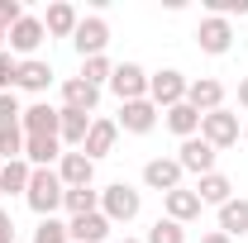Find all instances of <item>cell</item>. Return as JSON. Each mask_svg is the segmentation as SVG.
<instances>
[{
	"mask_svg": "<svg viewBox=\"0 0 248 243\" xmlns=\"http://www.w3.org/2000/svg\"><path fill=\"white\" fill-rule=\"evenodd\" d=\"M19 81V58L15 53H0V91H10Z\"/></svg>",
	"mask_w": 248,
	"mask_h": 243,
	"instance_id": "cell-33",
	"label": "cell"
},
{
	"mask_svg": "<svg viewBox=\"0 0 248 243\" xmlns=\"http://www.w3.org/2000/svg\"><path fill=\"white\" fill-rule=\"evenodd\" d=\"M29 177H33V167L19 157V162H5L0 167V191H29Z\"/></svg>",
	"mask_w": 248,
	"mask_h": 243,
	"instance_id": "cell-27",
	"label": "cell"
},
{
	"mask_svg": "<svg viewBox=\"0 0 248 243\" xmlns=\"http://www.w3.org/2000/svg\"><path fill=\"white\" fill-rule=\"evenodd\" d=\"M196 214H201V196H196V191H182V186L167 191V219H172V224H186V219H196Z\"/></svg>",
	"mask_w": 248,
	"mask_h": 243,
	"instance_id": "cell-19",
	"label": "cell"
},
{
	"mask_svg": "<svg viewBox=\"0 0 248 243\" xmlns=\"http://www.w3.org/2000/svg\"><path fill=\"white\" fill-rule=\"evenodd\" d=\"M19 19H24V10H19V0H0V24H5V29H15Z\"/></svg>",
	"mask_w": 248,
	"mask_h": 243,
	"instance_id": "cell-34",
	"label": "cell"
},
{
	"mask_svg": "<svg viewBox=\"0 0 248 243\" xmlns=\"http://www.w3.org/2000/svg\"><path fill=\"white\" fill-rule=\"evenodd\" d=\"M24 162H38V167L62 162V138L58 134H24Z\"/></svg>",
	"mask_w": 248,
	"mask_h": 243,
	"instance_id": "cell-12",
	"label": "cell"
},
{
	"mask_svg": "<svg viewBox=\"0 0 248 243\" xmlns=\"http://www.w3.org/2000/svg\"><path fill=\"white\" fill-rule=\"evenodd\" d=\"M186 105L201 110V115L224 110V86H219L215 76H196V81H186Z\"/></svg>",
	"mask_w": 248,
	"mask_h": 243,
	"instance_id": "cell-6",
	"label": "cell"
},
{
	"mask_svg": "<svg viewBox=\"0 0 248 243\" xmlns=\"http://www.w3.org/2000/svg\"><path fill=\"white\" fill-rule=\"evenodd\" d=\"M219 234H229V239L248 234V200H229V205H219Z\"/></svg>",
	"mask_w": 248,
	"mask_h": 243,
	"instance_id": "cell-23",
	"label": "cell"
},
{
	"mask_svg": "<svg viewBox=\"0 0 248 243\" xmlns=\"http://www.w3.org/2000/svg\"><path fill=\"white\" fill-rule=\"evenodd\" d=\"M100 214H105L110 224H115V219H124V224H129V219L139 214V191H129L124 182L105 186V191H100Z\"/></svg>",
	"mask_w": 248,
	"mask_h": 243,
	"instance_id": "cell-4",
	"label": "cell"
},
{
	"mask_svg": "<svg viewBox=\"0 0 248 243\" xmlns=\"http://www.w3.org/2000/svg\"><path fill=\"white\" fill-rule=\"evenodd\" d=\"M33 243H72V234H67V224H58V219H43L33 229Z\"/></svg>",
	"mask_w": 248,
	"mask_h": 243,
	"instance_id": "cell-31",
	"label": "cell"
},
{
	"mask_svg": "<svg viewBox=\"0 0 248 243\" xmlns=\"http://www.w3.org/2000/svg\"><path fill=\"white\" fill-rule=\"evenodd\" d=\"M100 91H95L91 81H81V76H67L62 81V110H81V115H91Z\"/></svg>",
	"mask_w": 248,
	"mask_h": 243,
	"instance_id": "cell-13",
	"label": "cell"
},
{
	"mask_svg": "<svg viewBox=\"0 0 248 243\" xmlns=\"http://www.w3.org/2000/svg\"><path fill=\"white\" fill-rule=\"evenodd\" d=\"M182 172H196V177H205V172H215V148L205 143V138H182Z\"/></svg>",
	"mask_w": 248,
	"mask_h": 243,
	"instance_id": "cell-10",
	"label": "cell"
},
{
	"mask_svg": "<svg viewBox=\"0 0 248 243\" xmlns=\"http://www.w3.org/2000/svg\"><path fill=\"white\" fill-rule=\"evenodd\" d=\"M62 196H67V186H62L58 172H53V167H33L29 191H24V200H29L33 210L43 214V219H53V210L62 205Z\"/></svg>",
	"mask_w": 248,
	"mask_h": 243,
	"instance_id": "cell-1",
	"label": "cell"
},
{
	"mask_svg": "<svg viewBox=\"0 0 248 243\" xmlns=\"http://www.w3.org/2000/svg\"><path fill=\"white\" fill-rule=\"evenodd\" d=\"M0 157H5V162H19V157H24V129H19V124L0 129Z\"/></svg>",
	"mask_w": 248,
	"mask_h": 243,
	"instance_id": "cell-29",
	"label": "cell"
},
{
	"mask_svg": "<svg viewBox=\"0 0 248 243\" xmlns=\"http://www.w3.org/2000/svg\"><path fill=\"white\" fill-rule=\"evenodd\" d=\"M62 205L72 210V219L95 214V210H100V191H91V186H77V191H67V196H62Z\"/></svg>",
	"mask_w": 248,
	"mask_h": 243,
	"instance_id": "cell-25",
	"label": "cell"
},
{
	"mask_svg": "<svg viewBox=\"0 0 248 243\" xmlns=\"http://www.w3.org/2000/svg\"><path fill=\"white\" fill-rule=\"evenodd\" d=\"M148 100L153 105H182L186 100V76L182 72H157V76H148Z\"/></svg>",
	"mask_w": 248,
	"mask_h": 243,
	"instance_id": "cell-7",
	"label": "cell"
},
{
	"mask_svg": "<svg viewBox=\"0 0 248 243\" xmlns=\"http://www.w3.org/2000/svg\"><path fill=\"white\" fill-rule=\"evenodd\" d=\"M19 100H15V91H0V129H10V124H19Z\"/></svg>",
	"mask_w": 248,
	"mask_h": 243,
	"instance_id": "cell-32",
	"label": "cell"
},
{
	"mask_svg": "<svg viewBox=\"0 0 248 243\" xmlns=\"http://www.w3.org/2000/svg\"><path fill=\"white\" fill-rule=\"evenodd\" d=\"M215 15L229 19V15H248V0H215Z\"/></svg>",
	"mask_w": 248,
	"mask_h": 243,
	"instance_id": "cell-35",
	"label": "cell"
},
{
	"mask_svg": "<svg viewBox=\"0 0 248 243\" xmlns=\"http://www.w3.org/2000/svg\"><path fill=\"white\" fill-rule=\"evenodd\" d=\"M110 86H115V95H120L124 105H129V100H143V91H148V72H143L139 62H120L115 76H110Z\"/></svg>",
	"mask_w": 248,
	"mask_h": 243,
	"instance_id": "cell-5",
	"label": "cell"
},
{
	"mask_svg": "<svg viewBox=\"0 0 248 243\" xmlns=\"http://www.w3.org/2000/svg\"><path fill=\"white\" fill-rule=\"evenodd\" d=\"M201 138L210 143V148H229V143H239V115H229V110H210V115H201Z\"/></svg>",
	"mask_w": 248,
	"mask_h": 243,
	"instance_id": "cell-2",
	"label": "cell"
},
{
	"mask_svg": "<svg viewBox=\"0 0 248 243\" xmlns=\"http://www.w3.org/2000/svg\"><path fill=\"white\" fill-rule=\"evenodd\" d=\"M143 243H186V234H182V224H172V219H157L153 229H148V239Z\"/></svg>",
	"mask_w": 248,
	"mask_h": 243,
	"instance_id": "cell-30",
	"label": "cell"
},
{
	"mask_svg": "<svg viewBox=\"0 0 248 243\" xmlns=\"http://www.w3.org/2000/svg\"><path fill=\"white\" fill-rule=\"evenodd\" d=\"M77 24H81V19H77V10H72V5H48V19H43V29L48 33H77Z\"/></svg>",
	"mask_w": 248,
	"mask_h": 243,
	"instance_id": "cell-26",
	"label": "cell"
},
{
	"mask_svg": "<svg viewBox=\"0 0 248 243\" xmlns=\"http://www.w3.org/2000/svg\"><path fill=\"white\" fill-rule=\"evenodd\" d=\"M201 243H234V239H229V234H219V229H210V234H205Z\"/></svg>",
	"mask_w": 248,
	"mask_h": 243,
	"instance_id": "cell-37",
	"label": "cell"
},
{
	"mask_svg": "<svg viewBox=\"0 0 248 243\" xmlns=\"http://www.w3.org/2000/svg\"><path fill=\"white\" fill-rule=\"evenodd\" d=\"M143 182L153 186V191H162V196L177 191V186H182V162H177V157H153V162L143 167Z\"/></svg>",
	"mask_w": 248,
	"mask_h": 243,
	"instance_id": "cell-11",
	"label": "cell"
},
{
	"mask_svg": "<svg viewBox=\"0 0 248 243\" xmlns=\"http://www.w3.org/2000/svg\"><path fill=\"white\" fill-rule=\"evenodd\" d=\"M86 134H91V115H81V110H62V120H58V138L62 143H86Z\"/></svg>",
	"mask_w": 248,
	"mask_h": 243,
	"instance_id": "cell-21",
	"label": "cell"
},
{
	"mask_svg": "<svg viewBox=\"0 0 248 243\" xmlns=\"http://www.w3.org/2000/svg\"><path fill=\"white\" fill-rule=\"evenodd\" d=\"M244 138H248V124H244Z\"/></svg>",
	"mask_w": 248,
	"mask_h": 243,
	"instance_id": "cell-41",
	"label": "cell"
},
{
	"mask_svg": "<svg viewBox=\"0 0 248 243\" xmlns=\"http://www.w3.org/2000/svg\"><path fill=\"white\" fill-rule=\"evenodd\" d=\"M43 33H48L43 19H29V15H24V19L10 29V48H15V53H33V48L43 43Z\"/></svg>",
	"mask_w": 248,
	"mask_h": 243,
	"instance_id": "cell-20",
	"label": "cell"
},
{
	"mask_svg": "<svg viewBox=\"0 0 248 243\" xmlns=\"http://www.w3.org/2000/svg\"><path fill=\"white\" fill-rule=\"evenodd\" d=\"M58 120H62V110H53V105H29L19 115V129L24 134H58Z\"/></svg>",
	"mask_w": 248,
	"mask_h": 243,
	"instance_id": "cell-18",
	"label": "cell"
},
{
	"mask_svg": "<svg viewBox=\"0 0 248 243\" xmlns=\"http://www.w3.org/2000/svg\"><path fill=\"white\" fill-rule=\"evenodd\" d=\"M58 177H62V186H67V191H77V186H91V177H95V162L86 157V152H62Z\"/></svg>",
	"mask_w": 248,
	"mask_h": 243,
	"instance_id": "cell-9",
	"label": "cell"
},
{
	"mask_svg": "<svg viewBox=\"0 0 248 243\" xmlns=\"http://www.w3.org/2000/svg\"><path fill=\"white\" fill-rule=\"evenodd\" d=\"M105 43H110V24H105L100 15H86V19L77 24V33H72V48H77L81 58H100Z\"/></svg>",
	"mask_w": 248,
	"mask_h": 243,
	"instance_id": "cell-3",
	"label": "cell"
},
{
	"mask_svg": "<svg viewBox=\"0 0 248 243\" xmlns=\"http://www.w3.org/2000/svg\"><path fill=\"white\" fill-rule=\"evenodd\" d=\"M110 76H115V62L105 58V53H100V58H81V81H91L95 91H100V81H110Z\"/></svg>",
	"mask_w": 248,
	"mask_h": 243,
	"instance_id": "cell-28",
	"label": "cell"
},
{
	"mask_svg": "<svg viewBox=\"0 0 248 243\" xmlns=\"http://www.w3.org/2000/svg\"><path fill=\"white\" fill-rule=\"evenodd\" d=\"M115 138H120V124H115V120H91V134H86L81 152L95 162V157H105V152L115 148Z\"/></svg>",
	"mask_w": 248,
	"mask_h": 243,
	"instance_id": "cell-15",
	"label": "cell"
},
{
	"mask_svg": "<svg viewBox=\"0 0 248 243\" xmlns=\"http://www.w3.org/2000/svg\"><path fill=\"white\" fill-rule=\"evenodd\" d=\"M124 243H143V239H124Z\"/></svg>",
	"mask_w": 248,
	"mask_h": 243,
	"instance_id": "cell-40",
	"label": "cell"
},
{
	"mask_svg": "<svg viewBox=\"0 0 248 243\" xmlns=\"http://www.w3.org/2000/svg\"><path fill=\"white\" fill-rule=\"evenodd\" d=\"M0 196H5V191H0Z\"/></svg>",
	"mask_w": 248,
	"mask_h": 243,
	"instance_id": "cell-42",
	"label": "cell"
},
{
	"mask_svg": "<svg viewBox=\"0 0 248 243\" xmlns=\"http://www.w3.org/2000/svg\"><path fill=\"white\" fill-rule=\"evenodd\" d=\"M167 129L172 134H182V138H196V129H201V110H191V105H172L167 110Z\"/></svg>",
	"mask_w": 248,
	"mask_h": 243,
	"instance_id": "cell-24",
	"label": "cell"
},
{
	"mask_svg": "<svg viewBox=\"0 0 248 243\" xmlns=\"http://www.w3.org/2000/svg\"><path fill=\"white\" fill-rule=\"evenodd\" d=\"M67 234H72V243H100L105 234H110V219L95 210V214H81V219H72L67 224Z\"/></svg>",
	"mask_w": 248,
	"mask_h": 243,
	"instance_id": "cell-17",
	"label": "cell"
},
{
	"mask_svg": "<svg viewBox=\"0 0 248 243\" xmlns=\"http://www.w3.org/2000/svg\"><path fill=\"white\" fill-rule=\"evenodd\" d=\"M48 81H53V67L43 58H19V86L24 91H43Z\"/></svg>",
	"mask_w": 248,
	"mask_h": 243,
	"instance_id": "cell-22",
	"label": "cell"
},
{
	"mask_svg": "<svg viewBox=\"0 0 248 243\" xmlns=\"http://www.w3.org/2000/svg\"><path fill=\"white\" fill-rule=\"evenodd\" d=\"M153 124H157V105L148 95H143V100H129L120 110V129H129V134H148Z\"/></svg>",
	"mask_w": 248,
	"mask_h": 243,
	"instance_id": "cell-14",
	"label": "cell"
},
{
	"mask_svg": "<svg viewBox=\"0 0 248 243\" xmlns=\"http://www.w3.org/2000/svg\"><path fill=\"white\" fill-rule=\"evenodd\" d=\"M196 43H201V53H229V43H234V29H229V19H219V15H210V19H201V29H196Z\"/></svg>",
	"mask_w": 248,
	"mask_h": 243,
	"instance_id": "cell-8",
	"label": "cell"
},
{
	"mask_svg": "<svg viewBox=\"0 0 248 243\" xmlns=\"http://www.w3.org/2000/svg\"><path fill=\"white\" fill-rule=\"evenodd\" d=\"M239 105H244V110H248V76H244V81H239Z\"/></svg>",
	"mask_w": 248,
	"mask_h": 243,
	"instance_id": "cell-38",
	"label": "cell"
},
{
	"mask_svg": "<svg viewBox=\"0 0 248 243\" xmlns=\"http://www.w3.org/2000/svg\"><path fill=\"white\" fill-rule=\"evenodd\" d=\"M0 243H15V219L0 210Z\"/></svg>",
	"mask_w": 248,
	"mask_h": 243,
	"instance_id": "cell-36",
	"label": "cell"
},
{
	"mask_svg": "<svg viewBox=\"0 0 248 243\" xmlns=\"http://www.w3.org/2000/svg\"><path fill=\"white\" fill-rule=\"evenodd\" d=\"M5 38H10V29H5V24H0V53H5Z\"/></svg>",
	"mask_w": 248,
	"mask_h": 243,
	"instance_id": "cell-39",
	"label": "cell"
},
{
	"mask_svg": "<svg viewBox=\"0 0 248 243\" xmlns=\"http://www.w3.org/2000/svg\"><path fill=\"white\" fill-rule=\"evenodd\" d=\"M196 196H201V205H229L234 200V182L224 172H205L201 186H196Z\"/></svg>",
	"mask_w": 248,
	"mask_h": 243,
	"instance_id": "cell-16",
	"label": "cell"
}]
</instances>
